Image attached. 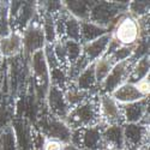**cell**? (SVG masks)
Instances as JSON below:
<instances>
[{
	"label": "cell",
	"mask_w": 150,
	"mask_h": 150,
	"mask_svg": "<svg viewBox=\"0 0 150 150\" xmlns=\"http://www.w3.org/2000/svg\"><path fill=\"white\" fill-rule=\"evenodd\" d=\"M109 34L110 40L120 47H136L141 40L148 36L142 31L139 19L132 17L127 12L118 17Z\"/></svg>",
	"instance_id": "cell-1"
},
{
	"label": "cell",
	"mask_w": 150,
	"mask_h": 150,
	"mask_svg": "<svg viewBox=\"0 0 150 150\" xmlns=\"http://www.w3.org/2000/svg\"><path fill=\"white\" fill-rule=\"evenodd\" d=\"M97 97L98 95H94L89 100H86L85 102L70 109L69 114L64 121L70 127L71 131L100 125Z\"/></svg>",
	"instance_id": "cell-2"
},
{
	"label": "cell",
	"mask_w": 150,
	"mask_h": 150,
	"mask_svg": "<svg viewBox=\"0 0 150 150\" xmlns=\"http://www.w3.org/2000/svg\"><path fill=\"white\" fill-rule=\"evenodd\" d=\"M127 4L117 1H95L91 5L89 19L97 25L110 30L119 16L127 12Z\"/></svg>",
	"instance_id": "cell-3"
},
{
	"label": "cell",
	"mask_w": 150,
	"mask_h": 150,
	"mask_svg": "<svg viewBox=\"0 0 150 150\" xmlns=\"http://www.w3.org/2000/svg\"><path fill=\"white\" fill-rule=\"evenodd\" d=\"M79 150H105L101 136V126L83 127L71 131L70 143Z\"/></svg>",
	"instance_id": "cell-4"
},
{
	"label": "cell",
	"mask_w": 150,
	"mask_h": 150,
	"mask_svg": "<svg viewBox=\"0 0 150 150\" xmlns=\"http://www.w3.org/2000/svg\"><path fill=\"white\" fill-rule=\"evenodd\" d=\"M134 61L136 60H132L130 58L127 60L117 62L113 66V69L110 70V72L108 73L106 79L98 85V94L110 95L121 84L129 82Z\"/></svg>",
	"instance_id": "cell-5"
},
{
	"label": "cell",
	"mask_w": 150,
	"mask_h": 150,
	"mask_svg": "<svg viewBox=\"0 0 150 150\" xmlns=\"http://www.w3.org/2000/svg\"><path fill=\"white\" fill-rule=\"evenodd\" d=\"M39 130L45 138H55L69 144L71 138V130L64 120L58 119L51 114H47L40 118L39 120Z\"/></svg>",
	"instance_id": "cell-6"
},
{
	"label": "cell",
	"mask_w": 150,
	"mask_h": 150,
	"mask_svg": "<svg viewBox=\"0 0 150 150\" xmlns=\"http://www.w3.org/2000/svg\"><path fill=\"white\" fill-rule=\"evenodd\" d=\"M98 114H100V126L108 125H122L124 119L121 114L120 105L107 94H98Z\"/></svg>",
	"instance_id": "cell-7"
},
{
	"label": "cell",
	"mask_w": 150,
	"mask_h": 150,
	"mask_svg": "<svg viewBox=\"0 0 150 150\" xmlns=\"http://www.w3.org/2000/svg\"><path fill=\"white\" fill-rule=\"evenodd\" d=\"M21 34L23 40V52H25L31 57L35 52L43 49L46 41L41 27V19H34L27 28H24L21 31Z\"/></svg>",
	"instance_id": "cell-8"
},
{
	"label": "cell",
	"mask_w": 150,
	"mask_h": 150,
	"mask_svg": "<svg viewBox=\"0 0 150 150\" xmlns=\"http://www.w3.org/2000/svg\"><path fill=\"white\" fill-rule=\"evenodd\" d=\"M122 134L125 148L138 149L142 145L149 144V126L138 124H122Z\"/></svg>",
	"instance_id": "cell-9"
},
{
	"label": "cell",
	"mask_w": 150,
	"mask_h": 150,
	"mask_svg": "<svg viewBox=\"0 0 150 150\" xmlns=\"http://www.w3.org/2000/svg\"><path fill=\"white\" fill-rule=\"evenodd\" d=\"M46 100H47L49 114L58 118V119L65 120V118L67 117L71 108L69 107L66 100H65L64 91L55 88V86L49 85V88L46 93Z\"/></svg>",
	"instance_id": "cell-10"
},
{
	"label": "cell",
	"mask_w": 150,
	"mask_h": 150,
	"mask_svg": "<svg viewBox=\"0 0 150 150\" xmlns=\"http://www.w3.org/2000/svg\"><path fill=\"white\" fill-rule=\"evenodd\" d=\"M124 124H138L149 115V98H143L141 101L120 105Z\"/></svg>",
	"instance_id": "cell-11"
},
{
	"label": "cell",
	"mask_w": 150,
	"mask_h": 150,
	"mask_svg": "<svg viewBox=\"0 0 150 150\" xmlns=\"http://www.w3.org/2000/svg\"><path fill=\"white\" fill-rule=\"evenodd\" d=\"M23 52L22 34L11 30L7 35L0 37V55L3 58H16Z\"/></svg>",
	"instance_id": "cell-12"
},
{
	"label": "cell",
	"mask_w": 150,
	"mask_h": 150,
	"mask_svg": "<svg viewBox=\"0 0 150 150\" xmlns=\"http://www.w3.org/2000/svg\"><path fill=\"white\" fill-rule=\"evenodd\" d=\"M109 42H110V34L107 33L94 41H90L88 43H83L82 45L83 57L88 60L90 64L91 62H95L97 59H100L106 54Z\"/></svg>",
	"instance_id": "cell-13"
},
{
	"label": "cell",
	"mask_w": 150,
	"mask_h": 150,
	"mask_svg": "<svg viewBox=\"0 0 150 150\" xmlns=\"http://www.w3.org/2000/svg\"><path fill=\"white\" fill-rule=\"evenodd\" d=\"M101 136L105 150H124L125 142L122 134V125L102 126Z\"/></svg>",
	"instance_id": "cell-14"
},
{
	"label": "cell",
	"mask_w": 150,
	"mask_h": 150,
	"mask_svg": "<svg viewBox=\"0 0 150 150\" xmlns=\"http://www.w3.org/2000/svg\"><path fill=\"white\" fill-rule=\"evenodd\" d=\"M110 96L113 97L119 105L132 103V102L141 101L143 98H146L138 91V89L136 88V85L131 82H126V83L121 84L119 88H117L110 94Z\"/></svg>",
	"instance_id": "cell-15"
},
{
	"label": "cell",
	"mask_w": 150,
	"mask_h": 150,
	"mask_svg": "<svg viewBox=\"0 0 150 150\" xmlns=\"http://www.w3.org/2000/svg\"><path fill=\"white\" fill-rule=\"evenodd\" d=\"M31 70L36 83L41 84L43 88L49 83V69L45 59L43 49L37 51L31 55Z\"/></svg>",
	"instance_id": "cell-16"
},
{
	"label": "cell",
	"mask_w": 150,
	"mask_h": 150,
	"mask_svg": "<svg viewBox=\"0 0 150 150\" xmlns=\"http://www.w3.org/2000/svg\"><path fill=\"white\" fill-rule=\"evenodd\" d=\"M72 84L79 90L91 93V94H98V84H97L96 77H95L94 62H91Z\"/></svg>",
	"instance_id": "cell-17"
},
{
	"label": "cell",
	"mask_w": 150,
	"mask_h": 150,
	"mask_svg": "<svg viewBox=\"0 0 150 150\" xmlns=\"http://www.w3.org/2000/svg\"><path fill=\"white\" fill-rule=\"evenodd\" d=\"M107 33H109L108 29L100 27L90 21L81 22V43L82 45L94 41Z\"/></svg>",
	"instance_id": "cell-18"
},
{
	"label": "cell",
	"mask_w": 150,
	"mask_h": 150,
	"mask_svg": "<svg viewBox=\"0 0 150 150\" xmlns=\"http://www.w3.org/2000/svg\"><path fill=\"white\" fill-rule=\"evenodd\" d=\"M65 10L73 17H76L81 22L88 21L93 3L90 1H64L62 3Z\"/></svg>",
	"instance_id": "cell-19"
},
{
	"label": "cell",
	"mask_w": 150,
	"mask_h": 150,
	"mask_svg": "<svg viewBox=\"0 0 150 150\" xmlns=\"http://www.w3.org/2000/svg\"><path fill=\"white\" fill-rule=\"evenodd\" d=\"M94 95H98V94H91V93H86V91L79 90L73 84H70L64 90V96H65V100H66V102H67L70 108L77 107L78 105L85 102L86 100H89Z\"/></svg>",
	"instance_id": "cell-20"
},
{
	"label": "cell",
	"mask_w": 150,
	"mask_h": 150,
	"mask_svg": "<svg viewBox=\"0 0 150 150\" xmlns=\"http://www.w3.org/2000/svg\"><path fill=\"white\" fill-rule=\"evenodd\" d=\"M114 65H115V62L107 54H105L103 57H101L94 62L95 77H96V82L98 85L106 79V77L108 76V73L110 72V70L113 69Z\"/></svg>",
	"instance_id": "cell-21"
},
{
	"label": "cell",
	"mask_w": 150,
	"mask_h": 150,
	"mask_svg": "<svg viewBox=\"0 0 150 150\" xmlns=\"http://www.w3.org/2000/svg\"><path fill=\"white\" fill-rule=\"evenodd\" d=\"M49 83L52 86H55V88L64 91L71 84L67 76V70L60 66L53 70H49Z\"/></svg>",
	"instance_id": "cell-22"
},
{
	"label": "cell",
	"mask_w": 150,
	"mask_h": 150,
	"mask_svg": "<svg viewBox=\"0 0 150 150\" xmlns=\"http://www.w3.org/2000/svg\"><path fill=\"white\" fill-rule=\"evenodd\" d=\"M149 66H150L149 54L144 55L143 58H141L138 60H136L133 66H132V71H131V74H130L129 82L134 83L137 81L142 79L143 77L148 76V74H149Z\"/></svg>",
	"instance_id": "cell-23"
},
{
	"label": "cell",
	"mask_w": 150,
	"mask_h": 150,
	"mask_svg": "<svg viewBox=\"0 0 150 150\" xmlns=\"http://www.w3.org/2000/svg\"><path fill=\"white\" fill-rule=\"evenodd\" d=\"M62 45L65 48V53H66V58H67V62L69 65L74 62L76 60H78L83 52H82V43L78 41H72V40H61Z\"/></svg>",
	"instance_id": "cell-24"
},
{
	"label": "cell",
	"mask_w": 150,
	"mask_h": 150,
	"mask_svg": "<svg viewBox=\"0 0 150 150\" xmlns=\"http://www.w3.org/2000/svg\"><path fill=\"white\" fill-rule=\"evenodd\" d=\"M149 1H130L127 5V13L139 19L149 15Z\"/></svg>",
	"instance_id": "cell-25"
},
{
	"label": "cell",
	"mask_w": 150,
	"mask_h": 150,
	"mask_svg": "<svg viewBox=\"0 0 150 150\" xmlns=\"http://www.w3.org/2000/svg\"><path fill=\"white\" fill-rule=\"evenodd\" d=\"M66 143L62 141L55 139V138H45L41 144V150H65L66 149Z\"/></svg>",
	"instance_id": "cell-26"
},
{
	"label": "cell",
	"mask_w": 150,
	"mask_h": 150,
	"mask_svg": "<svg viewBox=\"0 0 150 150\" xmlns=\"http://www.w3.org/2000/svg\"><path fill=\"white\" fill-rule=\"evenodd\" d=\"M133 84L136 85V88L138 89V91L144 97H146V98L149 97V93H150V90H149V74H148V76H145V77H143L142 79L134 82Z\"/></svg>",
	"instance_id": "cell-27"
},
{
	"label": "cell",
	"mask_w": 150,
	"mask_h": 150,
	"mask_svg": "<svg viewBox=\"0 0 150 150\" xmlns=\"http://www.w3.org/2000/svg\"><path fill=\"white\" fill-rule=\"evenodd\" d=\"M65 150H79V149H77V148H74L73 145H71V144H67L66 145V149Z\"/></svg>",
	"instance_id": "cell-28"
},
{
	"label": "cell",
	"mask_w": 150,
	"mask_h": 150,
	"mask_svg": "<svg viewBox=\"0 0 150 150\" xmlns=\"http://www.w3.org/2000/svg\"><path fill=\"white\" fill-rule=\"evenodd\" d=\"M137 150H149V144H145V145H142V146H139Z\"/></svg>",
	"instance_id": "cell-29"
},
{
	"label": "cell",
	"mask_w": 150,
	"mask_h": 150,
	"mask_svg": "<svg viewBox=\"0 0 150 150\" xmlns=\"http://www.w3.org/2000/svg\"><path fill=\"white\" fill-rule=\"evenodd\" d=\"M1 64H3V57L0 55V66H1Z\"/></svg>",
	"instance_id": "cell-30"
},
{
	"label": "cell",
	"mask_w": 150,
	"mask_h": 150,
	"mask_svg": "<svg viewBox=\"0 0 150 150\" xmlns=\"http://www.w3.org/2000/svg\"><path fill=\"white\" fill-rule=\"evenodd\" d=\"M124 150H136V149H131V148H124Z\"/></svg>",
	"instance_id": "cell-31"
}]
</instances>
